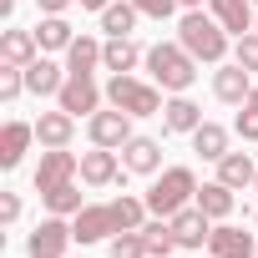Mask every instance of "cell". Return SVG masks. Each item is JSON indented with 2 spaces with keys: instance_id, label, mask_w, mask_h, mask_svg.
I'll return each instance as SVG.
<instances>
[{
  "instance_id": "obj_3",
  "label": "cell",
  "mask_w": 258,
  "mask_h": 258,
  "mask_svg": "<svg viewBox=\"0 0 258 258\" xmlns=\"http://www.w3.org/2000/svg\"><path fill=\"white\" fill-rule=\"evenodd\" d=\"M142 198H147L152 218H172V213H182V208L198 198V172H192V167H162Z\"/></svg>"
},
{
  "instance_id": "obj_16",
  "label": "cell",
  "mask_w": 258,
  "mask_h": 258,
  "mask_svg": "<svg viewBox=\"0 0 258 258\" xmlns=\"http://www.w3.org/2000/svg\"><path fill=\"white\" fill-rule=\"evenodd\" d=\"M142 61H147V46H137L132 36H106V46H101V71L126 76V71H137Z\"/></svg>"
},
{
  "instance_id": "obj_21",
  "label": "cell",
  "mask_w": 258,
  "mask_h": 258,
  "mask_svg": "<svg viewBox=\"0 0 258 258\" xmlns=\"http://www.w3.org/2000/svg\"><path fill=\"white\" fill-rule=\"evenodd\" d=\"M71 137H76V116L71 111H41L36 116V142L41 147H71Z\"/></svg>"
},
{
  "instance_id": "obj_31",
  "label": "cell",
  "mask_w": 258,
  "mask_h": 258,
  "mask_svg": "<svg viewBox=\"0 0 258 258\" xmlns=\"http://www.w3.org/2000/svg\"><path fill=\"white\" fill-rule=\"evenodd\" d=\"M106 258H152L142 228H137V233H111V238H106Z\"/></svg>"
},
{
  "instance_id": "obj_20",
  "label": "cell",
  "mask_w": 258,
  "mask_h": 258,
  "mask_svg": "<svg viewBox=\"0 0 258 258\" xmlns=\"http://www.w3.org/2000/svg\"><path fill=\"white\" fill-rule=\"evenodd\" d=\"M208 11L218 16V26L238 41V36H248L253 31V16H258V6L253 0H208Z\"/></svg>"
},
{
  "instance_id": "obj_36",
  "label": "cell",
  "mask_w": 258,
  "mask_h": 258,
  "mask_svg": "<svg viewBox=\"0 0 258 258\" xmlns=\"http://www.w3.org/2000/svg\"><path fill=\"white\" fill-rule=\"evenodd\" d=\"M0 218H6V223H21V192H0Z\"/></svg>"
},
{
  "instance_id": "obj_39",
  "label": "cell",
  "mask_w": 258,
  "mask_h": 258,
  "mask_svg": "<svg viewBox=\"0 0 258 258\" xmlns=\"http://www.w3.org/2000/svg\"><path fill=\"white\" fill-rule=\"evenodd\" d=\"M177 6H182V11H203V6H208V0H177Z\"/></svg>"
},
{
  "instance_id": "obj_43",
  "label": "cell",
  "mask_w": 258,
  "mask_h": 258,
  "mask_svg": "<svg viewBox=\"0 0 258 258\" xmlns=\"http://www.w3.org/2000/svg\"><path fill=\"white\" fill-rule=\"evenodd\" d=\"M253 187H258V177H253Z\"/></svg>"
},
{
  "instance_id": "obj_19",
  "label": "cell",
  "mask_w": 258,
  "mask_h": 258,
  "mask_svg": "<svg viewBox=\"0 0 258 258\" xmlns=\"http://www.w3.org/2000/svg\"><path fill=\"white\" fill-rule=\"evenodd\" d=\"M41 56V41H36V31H21V26H11V31H0V66H31Z\"/></svg>"
},
{
  "instance_id": "obj_33",
  "label": "cell",
  "mask_w": 258,
  "mask_h": 258,
  "mask_svg": "<svg viewBox=\"0 0 258 258\" xmlns=\"http://www.w3.org/2000/svg\"><path fill=\"white\" fill-rule=\"evenodd\" d=\"M233 132H238L243 142H258V106H253V101H243V106H238V116H233Z\"/></svg>"
},
{
  "instance_id": "obj_10",
  "label": "cell",
  "mask_w": 258,
  "mask_h": 258,
  "mask_svg": "<svg viewBox=\"0 0 258 258\" xmlns=\"http://www.w3.org/2000/svg\"><path fill=\"white\" fill-rule=\"evenodd\" d=\"M126 177V167H121V152L116 147H91V152H81V182L86 187H111V182H121Z\"/></svg>"
},
{
  "instance_id": "obj_34",
  "label": "cell",
  "mask_w": 258,
  "mask_h": 258,
  "mask_svg": "<svg viewBox=\"0 0 258 258\" xmlns=\"http://www.w3.org/2000/svg\"><path fill=\"white\" fill-rule=\"evenodd\" d=\"M26 91V71L21 66H0V101H16Z\"/></svg>"
},
{
  "instance_id": "obj_24",
  "label": "cell",
  "mask_w": 258,
  "mask_h": 258,
  "mask_svg": "<svg viewBox=\"0 0 258 258\" xmlns=\"http://www.w3.org/2000/svg\"><path fill=\"white\" fill-rule=\"evenodd\" d=\"M192 203H198V208H203V213H208L213 223H223V218H233V208H238V198H233V187H228V182H218V177H213V182H203Z\"/></svg>"
},
{
  "instance_id": "obj_32",
  "label": "cell",
  "mask_w": 258,
  "mask_h": 258,
  "mask_svg": "<svg viewBox=\"0 0 258 258\" xmlns=\"http://www.w3.org/2000/svg\"><path fill=\"white\" fill-rule=\"evenodd\" d=\"M233 61H238L243 71H253V76H258V31H248V36H238V41H233Z\"/></svg>"
},
{
  "instance_id": "obj_27",
  "label": "cell",
  "mask_w": 258,
  "mask_h": 258,
  "mask_svg": "<svg viewBox=\"0 0 258 258\" xmlns=\"http://www.w3.org/2000/svg\"><path fill=\"white\" fill-rule=\"evenodd\" d=\"M41 203H46V213H56V218H76L81 208H86V198H81V182L71 177V182H61V187H51V192H41Z\"/></svg>"
},
{
  "instance_id": "obj_40",
  "label": "cell",
  "mask_w": 258,
  "mask_h": 258,
  "mask_svg": "<svg viewBox=\"0 0 258 258\" xmlns=\"http://www.w3.org/2000/svg\"><path fill=\"white\" fill-rule=\"evenodd\" d=\"M248 101H253V106H258V81H253V96H248Z\"/></svg>"
},
{
  "instance_id": "obj_22",
  "label": "cell",
  "mask_w": 258,
  "mask_h": 258,
  "mask_svg": "<svg viewBox=\"0 0 258 258\" xmlns=\"http://www.w3.org/2000/svg\"><path fill=\"white\" fill-rule=\"evenodd\" d=\"M101 46H106V41H96V36H76V41L66 46V71H71V76H96Z\"/></svg>"
},
{
  "instance_id": "obj_17",
  "label": "cell",
  "mask_w": 258,
  "mask_h": 258,
  "mask_svg": "<svg viewBox=\"0 0 258 258\" xmlns=\"http://www.w3.org/2000/svg\"><path fill=\"white\" fill-rule=\"evenodd\" d=\"M208 116H203V106L182 91V96H167V106H162V132H177V137H192L198 126H203Z\"/></svg>"
},
{
  "instance_id": "obj_15",
  "label": "cell",
  "mask_w": 258,
  "mask_h": 258,
  "mask_svg": "<svg viewBox=\"0 0 258 258\" xmlns=\"http://www.w3.org/2000/svg\"><path fill=\"white\" fill-rule=\"evenodd\" d=\"M208 253L213 258H258V238L243 233L238 223H218L213 238H208Z\"/></svg>"
},
{
  "instance_id": "obj_18",
  "label": "cell",
  "mask_w": 258,
  "mask_h": 258,
  "mask_svg": "<svg viewBox=\"0 0 258 258\" xmlns=\"http://www.w3.org/2000/svg\"><path fill=\"white\" fill-rule=\"evenodd\" d=\"M66 76H71V71H66L61 61H51V56L41 51V56H36V61L26 66V91H31V96H56V91L66 86Z\"/></svg>"
},
{
  "instance_id": "obj_44",
  "label": "cell",
  "mask_w": 258,
  "mask_h": 258,
  "mask_svg": "<svg viewBox=\"0 0 258 258\" xmlns=\"http://www.w3.org/2000/svg\"><path fill=\"white\" fill-rule=\"evenodd\" d=\"M253 6H258V0H253Z\"/></svg>"
},
{
  "instance_id": "obj_12",
  "label": "cell",
  "mask_w": 258,
  "mask_h": 258,
  "mask_svg": "<svg viewBox=\"0 0 258 258\" xmlns=\"http://www.w3.org/2000/svg\"><path fill=\"white\" fill-rule=\"evenodd\" d=\"M167 223H172V233H177V248H187V253H203L208 238H213V218H208L198 203H187V208L172 213Z\"/></svg>"
},
{
  "instance_id": "obj_6",
  "label": "cell",
  "mask_w": 258,
  "mask_h": 258,
  "mask_svg": "<svg viewBox=\"0 0 258 258\" xmlns=\"http://www.w3.org/2000/svg\"><path fill=\"white\" fill-rule=\"evenodd\" d=\"M132 111H121V106H106V111H96V116H86V137H91V147H126L137 132H132Z\"/></svg>"
},
{
  "instance_id": "obj_5",
  "label": "cell",
  "mask_w": 258,
  "mask_h": 258,
  "mask_svg": "<svg viewBox=\"0 0 258 258\" xmlns=\"http://www.w3.org/2000/svg\"><path fill=\"white\" fill-rule=\"evenodd\" d=\"M71 243H76V233H71V218H56V213H46V218L31 228V238H26V253H31V258H66V253H71Z\"/></svg>"
},
{
  "instance_id": "obj_28",
  "label": "cell",
  "mask_w": 258,
  "mask_h": 258,
  "mask_svg": "<svg viewBox=\"0 0 258 258\" xmlns=\"http://www.w3.org/2000/svg\"><path fill=\"white\" fill-rule=\"evenodd\" d=\"M147 198H132V192H121V198H111V218H116V233H137L142 223H147Z\"/></svg>"
},
{
  "instance_id": "obj_8",
  "label": "cell",
  "mask_w": 258,
  "mask_h": 258,
  "mask_svg": "<svg viewBox=\"0 0 258 258\" xmlns=\"http://www.w3.org/2000/svg\"><path fill=\"white\" fill-rule=\"evenodd\" d=\"M71 177H81V157L71 152V147H41V162H36V192H51V187H61V182H71Z\"/></svg>"
},
{
  "instance_id": "obj_9",
  "label": "cell",
  "mask_w": 258,
  "mask_h": 258,
  "mask_svg": "<svg viewBox=\"0 0 258 258\" xmlns=\"http://www.w3.org/2000/svg\"><path fill=\"white\" fill-rule=\"evenodd\" d=\"M253 71H243L238 61H223V66H213V96L223 101V106H243L248 96H253Z\"/></svg>"
},
{
  "instance_id": "obj_38",
  "label": "cell",
  "mask_w": 258,
  "mask_h": 258,
  "mask_svg": "<svg viewBox=\"0 0 258 258\" xmlns=\"http://www.w3.org/2000/svg\"><path fill=\"white\" fill-rule=\"evenodd\" d=\"M76 6H81V11H96V16H101V11L111 6V0H76Z\"/></svg>"
},
{
  "instance_id": "obj_41",
  "label": "cell",
  "mask_w": 258,
  "mask_h": 258,
  "mask_svg": "<svg viewBox=\"0 0 258 258\" xmlns=\"http://www.w3.org/2000/svg\"><path fill=\"white\" fill-rule=\"evenodd\" d=\"M253 31H258V16H253Z\"/></svg>"
},
{
  "instance_id": "obj_30",
  "label": "cell",
  "mask_w": 258,
  "mask_h": 258,
  "mask_svg": "<svg viewBox=\"0 0 258 258\" xmlns=\"http://www.w3.org/2000/svg\"><path fill=\"white\" fill-rule=\"evenodd\" d=\"M142 238H147V253H152V258H172V253H177V233H172L167 218L142 223Z\"/></svg>"
},
{
  "instance_id": "obj_2",
  "label": "cell",
  "mask_w": 258,
  "mask_h": 258,
  "mask_svg": "<svg viewBox=\"0 0 258 258\" xmlns=\"http://www.w3.org/2000/svg\"><path fill=\"white\" fill-rule=\"evenodd\" d=\"M147 76L167 91V96H182V91H192V81H198V61L187 56V46L182 41H157V46H147Z\"/></svg>"
},
{
  "instance_id": "obj_23",
  "label": "cell",
  "mask_w": 258,
  "mask_h": 258,
  "mask_svg": "<svg viewBox=\"0 0 258 258\" xmlns=\"http://www.w3.org/2000/svg\"><path fill=\"white\" fill-rule=\"evenodd\" d=\"M213 167H218V182H228L233 192L253 187V177H258V162H253L248 152H228V157H218Z\"/></svg>"
},
{
  "instance_id": "obj_42",
  "label": "cell",
  "mask_w": 258,
  "mask_h": 258,
  "mask_svg": "<svg viewBox=\"0 0 258 258\" xmlns=\"http://www.w3.org/2000/svg\"><path fill=\"white\" fill-rule=\"evenodd\" d=\"M253 223H258V213H253Z\"/></svg>"
},
{
  "instance_id": "obj_1",
  "label": "cell",
  "mask_w": 258,
  "mask_h": 258,
  "mask_svg": "<svg viewBox=\"0 0 258 258\" xmlns=\"http://www.w3.org/2000/svg\"><path fill=\"white\" fill-rule=\"evenodd\" d=\"M177 41L187 46V56L198 66H223L233 56V36L218 26L213 11H182L177 16Z\"/></svg>"
},
{
  "instance_id": "obj_37",
  "label": "cell",
  "mask_w": 258,
  "mask_h": 258,
  "mask_svg": "<svg viewBox=\"0 0 258 258\" xmlns=\"http://www.w3.org/2000/svg\"><path fill=\"white\" fill-rule=\"evenodd\" d=\"M71 6H76V0H36V11H41V16H66Z\"/></svg>"
},
{
  "instance_id": "obj_29",
  "label": "cell",
  "mask_w": 258,
  "mask_h": 258,
  "mask_svg": "<svg viewBox=\"0 0 258 258\" xmlns=\"http://www.w3.org/2000/svg\"><path fill=\"white\" fill-rule=\"evenodd\" d=\"M137 21H142V11L132 6V0H111V6L101 11V31H106V36H132Z\"/></svg>"
},
{
  "instance_id": "obj_35",
  "label": "cell",
  "mask_w": 258,
  "mask_h": 258,
  "mask_svg": "<svg viewBox=\"0 0 258 258\" xmlns=\"http://www.w3.org/2000/svg\"><path fill=\"white\" fill-rule=\"evenodd\" d=\"M132 6H137V11L147 16V21H172V16L182 11L177 0H132Z\"/></svg>"
},
{
  "instance_id": "obj_25",
  "label": "cell",
  "mask_w": 258,
  "mask_h": 258,
  "mask_svg": "<svg viewBox=\"0 0 258 258\" xmlns=\"http://www.w3.org/2000/svg\"><path fill=\"white\" fill-rule=\"evenodd\" d=\"M36 41H41V51H46V56H51V51H61V56H66V46L76 41V26H71L66 16H41Z\"/></svg>"
},
{
  "instance_id": "obj_14",
  "label": "cell",
  "mask_w": 258,
  "mask_h": 258,
  "mask_svg": "<svg viewBox=\"0 0 258 258\" xmlns=\"http://www.w3.org/2000/svg\"><path fill=\"white\" fill-rule=\"evenodd\" d=\"M31 142H36V121H16V116H11L6 126H0V167L16 172V167L26 162Z\"/></svg>"
},
{
  "instance_id": "obj_11",
  "label": "cell",
  "mask_w": 258,
  "mask_h": 258,
  "mask_svg": "<svg viewBox=\"0 0 258 258\" xmlns=\"http://www.w3.org/2000/svg\"><path fill=\"white\" fill-rule=\"evenodd\" d=\"M71 233H76V243H81V248H91V243H106V238L116 233L111 203H86V208L71 218Z\"/></svg>"
},
{
  "instance_id": "obj_26",
  "label": "cell",
  "mask_w": 258,
  "mask_h": 258,
  "mask_svg": "<svg viewBox=\"0 0 258 258\" xmlns=\"http://www.w3.org/2000/svg\"><path fill=\"white\" fill-rule=\"evenodd\" d=\"M192 152L203 157V162H218V157H228L233 147H228V126H218V121H203L198 132H192Z\"/></svg>"
},
{
  "instance_id": "obj_13",
  "label": "cell",
  "mask_w": 258,
  "mask_h": 258,
  "mask_svg": "<svg viewBox=\"0 0 258 258\" xmlns=\"http://www.w3.org/2000/svg\"><path fill=\"white\" fill-rule=\"evenodd\" d=\"M121 167L132 172V177H157V172H162V142L137 132L132 142L121 147Z\"/></svg>"
},
{
  "instance_id": "obj_7",
  "label": "cell",
  "mask_w": 258,
  "mask_h": 258,
  "mask_svg": "<svg viewBox=\"0 0 258 258\" xmlns=\"http://www.w3.org/2000/svg\"><path fill=\"white\" fill-rule=\"evenodd\" d=\"M101 101H106V86H96V76H66V86L56 91V106L71 111L76 121L81 116H96Z\"/></svg>"
},
{
  "instance_id": "obj_4",
  "label": "cell",
  "mask_w": 258,
  "mask_h": 258,
  "mask_svg": "<svg viewBox=\"0 0 258 258\" xmlns=\"http://www.w3.org/2000/svg\"><path fill=\"white\" fill-rule=\"evenodd\" d=\"M106 106H121V111H132V116H162V86L157 81H142V76H111L106 81Z\"/></svg>"
}]
</instances>
